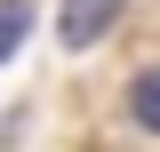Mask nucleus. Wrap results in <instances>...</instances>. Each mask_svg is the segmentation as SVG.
<instances>
[{
    "label": "nucleus",
    "mask_w": 160,
    "mask_h": 152,
    "mask_svg": "<svg viewBox=\"0 0 160 152\" xmlns=\"http://www.w3.org/2000/svg\"><path fill=\"white\" fill-rule=\"evenodd\" d=\"M112 16H120V0H64V16H56V32L72 40V48H96V40L112 32Z\"/></svg>",
    "instance_id": "nucleus-1"
},
{
    "label": "nucleus",
    "mask_w": 160,
    "mask_h": 152,
    "mask_svg": "<svg viewBox=\"0 0 160 152\" xmlns=\"http://www.w3.org/2000/svg\"><path fill=\"white\" fill-rule=\"evenodd\" d=\"M128 112H136L144 128L160 136V64H152V72H136V88H128Z\"/></svg>",
    "instance_id": "nucleus-2"
},
{
    "label": "nucleus",
    "mask_w": 160,
    "mask_h": 152,
    "mask_svg": "<svg viewBox=\"0 0 160 152\" xmlns=\"http://www.w3.org/2000/svg\"><path fill=\"white\" fill-rule=\"evenodd\" d=\"M24 32H32V8H24V0H0V64L24 48Z\"/></svg>",
    "instance_id": "nucleus-3"
}]
</instances>
